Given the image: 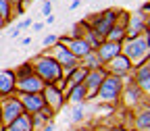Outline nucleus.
<instances>
[{"mask_svg":"<svg viewBox=\"0 0 150 131\" xmlns=\"http://www.w3.org/2000/svg\"><path fill=\"white\" fill-rule=\"evenodd\" d=\"M86 98H88V92H86L83 83H79V85H75V87L69 89V100H71L73 104H83Z\"/></svg>","mask_w":150,"mask_h":131,"instance_id":"nucleus-17","label":"nucleus"},{"mask_svg":"<svg viewBox=\"0 0 150 131\" xmlns=\"http://www.w3.org/2000/svg\"><path fill=\"white\" fill-rule=\"evenodd\" d=\"M54 61L61 65V69L63 71H73L75 67H79L77 65V58H75V56L65 48V46H56V50H54Z\"/></svg>","mask_w":150,"mask_h":131,"instance_id":"nucleus-9","label":"nucleus"},{"mask_svg":"<svg viewBox=\"0 0 150 131\" xmlns=\"http://www.w3.org/2000/svg\"><path fill=\"white\" fill-rule=\"evenodd\" d=\"M42 131H54V127L52 125H46V127H42Z\"/></svg>","mask_w":150,"mask_h":131,"instance_id":"nucleus-25","label":"nucleus"},{"mask_svg":"<svg viewBox=\"0 0 150 131\" xmlns=\"http://www.w3.org/2000/svg\"><path fill=\"white\" fill-rule=\"evenodd\" d=\"M15 71H0V96H6V94L15 92Z\"/></svg>","mask_w":150,"mask_h":131,"instance_id":"nucleus-14","label":"nucleus"},{"mask_svg":"<svg viewBox=\"0 0 150 131\" xmlns=\"http://www.w3.org/2000/svg\"><path fill=\"white\" fill-rule=\"evenodd\" d=\"M123 92V81L121 77H115V75H106V77L102 79L100 87H98V98L102 102H115Z\"/></svg>","mask_w":150,"mask_h":131,"instance_id":"nucleus-2","label":"nucleus"},{"mask_svg":"<svg viewBox=\"0 0 150 131\" xmlns=\"http://www.w3.org/2000/svg\"><path fill=\"white\" fill-rule=\"evenodd\" d=\"M42 96H44L46 106H50L52 110H61V106H63V102H65L63 92H61V89H56V85H44Z\"/></svg>","mask_w":150,"mask_h":131,"instance_id":"nucleus-10","label":"nucleus"},{"mask_svg":"<svg viewBox=\"0 0 150 131\" xmlns=\"http://www.w3.org/2000/svg\"><path fill=\"white\" fill-rule=\"evenodd\" d=\"M136 125H138V131H148V129H150V112H148V110L138 112Z\"/></svg>","mask_w":150,"mask_h":131,"instance_id":"nucleus-19","label":"nucleus"},{"mask_svg":"<svg viewBox=\"0 0 150 131\" xmlns=\"http://www.w3.org/2000/svg\"><path fill=\"white\" fill-rule=\"evenodd\" d=\"M79 67H83V69H100V61H98V56H96V52H88L86 56H83V65H79Z\"/></svg>","mask_w":150,"mask_h":131,"instance_id":"nucleus-20","label":"nucleus"},{"mask_svg":"<svg viewBox=\"0 0 150 131\" xmlns=\"http://www.w3.org/2000/svg\"><path fill=\"white\" fill-rule=\"evenodd\" d=\"M106 69L110 71V75H115V77H123V75L131 69V61L123 54H117L115 58H110L106 63Z\"/></svg>","mask_w":150,"mask_h":131,"instance_id":"nucleus-11","label":"nucleus"},{"mask_svg":"<svg viewBox=\"0 0 150 131\" xmlns=\"http://www.w3.org/2000/svg\"><path fill=\"white\" fill-rule=\"evenodd\" d=\"M65 48L75 56V58H83L88 52H92V46L83 40V37H73V40H65Z\"/></svg>","mask_w":150,"mask_h":131,"instance_id":"nucleus-12","label":"nucleus"},{"mask_svg":"<svg viewBox=\"0 0 150 131\" xmlns=\"http://www.w3.org/2000/svg\"><path fill=\"white\" fill-rule=\"evenodd\" d=\"M136 85H138L144 94H148V85H150V67H148L146 61H144L142 67H138V73H136Z\"/></svg>","mask_w":150,"mask_h":131,"instance_id":"nucleus-15","label":"nucleus"},{"mask_svg":"<svg viewBox=\"0 0 150 131\" xmlns=\"http://www.w3.org/2000/svg\"><path fill=\"white\" fill-rule=\"evenodd\" d=\"M112 21H115V13L112 11H108V13H102V17L98 19L96 23H94V27H90L96 35H100V37H104L108 31H110V27H112Z\"/></svg>","mask_w":150,"mask_h":131,"instance_id":"nucleus-13","label":"nucleus"},{"mask_svg":"<svg viewBox=\"0 0 150 131\" xmlns=\"http://www.w3.org/2000/svg\"><path fill=\"white\" fill-rule=\"evenodd\" d=\"M15 87H19V92L21 94H40L44 89V81L38 77L35 73L27 75V77H21L15 81Z\"/></svg>","mask_w":150,"mask_h":131,"instance_id":"nucleus-6","label":"nucleus"},{"mask_svg":"<svg viewBox=\"0 0 150 131\" xmlns=\"http://www.w3.org/2000/svg\"><path fill=\"white\" fill-rule=\"evenodd\" d=\"M2 21H4V19H2V17H0V25H2Z\"/></svg>","mask_w":150,"mask_h":131,"instance_id":"nucleus-27","label":"nucleus"},{"mask_svg":"<svg viewBox=\"0 0 150 131\" xmlns=\"http://www.w3.org/2000/svg\"><path fill=\"white\" fill-rule=\"evenodd\" d=\"M31 67H33V73L44 81V85H54L56 81H61L63 69L52 56H42V58H38Z\"/></svg>","mask_w":150,"mask_h":131,"instance_id":"nucleus-1","label":"nucleus"},{"mask_svg":"<svg viewBox=\"0 0 150 131\" xmlns=\"http://www.w3.org/2000/svg\"><path fill=\"white\" fill-rule=\"evenodd\" d=\"M19 115H23V106L17 98H8L6 102H2V108H0V119H2L6 125L13 123Z\"/></svg>","mask_w":150,"mask_h":131,"instance_id":"nucleus-7","label":"nucleus"},{"mask_svg":"<svg viewBox=\"0 0 150 131\" xmlns=\"http://www.w3.org/2000/svg\"><path fill=\"white\" fill-rule=\"evenodd\" d=\"M106 77V71L104 69H90L86 73V79H83V87L88 92V98H94L96 96V92L102 83V79Z\"/></svg>","mask_w":150,"mask_h":131,"instance_id":"nucleus-4","label":"nucleus"},{"mask_svg":"<svg viewBox=\"0 0 150 131\" xmlns=\"http://www.w3.org/2000/svg\"><path fill=\"white\" fill-rule=\"evenodd\" d=\"M50 8H52V6H50V2H44V8H42V13H44V15H50Z\"/></svg>","mask_w":150,"mask_h":131,"instance_id":"nucleus-24","label":"nucleus"},{"mask_svg":"<svg viewBox=\"0 0 150 131\" xmlns=\"http://www.w3.org/2000/svg\"><path fill=\"white\" fill-rule=\"evenodd\" d=\"M0 17H2V19H11V13H8V2H6V0H0Z\"/></svg>","mask_w":150,"mask_h":131,"instance_id":"nucleus-22","label":"nucleus"},{"mask_svg":"<svg viewBox=\"0 0 150 131\" xmlns=\"http://www.w3.org/2000/svg\"><path fill=\"white\" fill-rule=\"evenodd\" d=\"M86 73H88V69H83V67H75V69L71 71V77H69V89L75 87V85H79V83H83Z\"/></svg>","mask_w":150,"mask_h":131,"instance_id":"nucleus-18","label":"nucleus"},{"mask_svg":"<svg viewBox=\"0 0 150 131\" xmlns=\"http://www.w3.org/2000/svg\"><path fill=\"white\" fill-rule=\"evenodd\" d=\"M83 119V104H75L73 108V121H81Z\"/></svg>","mask_w":150,"mask_h":131,"instance_id":"nucleus-21","label":"nucleus"},{"mask_svg":"<svg viewBox=\"0 0 150 131\" xmlns=\"http://www.w3.org/2000/svg\"><path fill=\"white\" fill-rule=\"evenodd\" d=\"M102 131H123L121 127H115V129H102Z\"/></svg>","mask_w":150,"mask_h":131,"instance_id":"nucleus-26","label":"nucleus"},{"mask_svg":"<svg viewBox=\"0 0 150 131\" xmlns=\"http://www.w3.org/2000/svg\"><path fill=\"white\" fill-rule=\"evenodd\" d=\"M123 56H127L129 61H136L140 63L142 58L148 56V35L144 37H131V40L125 42V48H123Z\"/></svg>","mask_w":150,"mask_h":131,"instance_id":"nucleus-3","label":"nucleus"},{"mask_svg":"<svg viewBox=\"0 0 150 131\" xmlns=\"http://www.w3.org/2000/svg\"><path fill=\"white\" fill-rule=\"evenodd\" d=\"M19 102L23 106V112H27V115H33V112L42 110L46 106L42 92L40 94H19Z\"/></svg>","mask_w":150,"mask_h":131,"instance_id":"nucleus-5","label":"nucleus"},{"mask_svg":"<svg viewBox=\"0 0 150 131\" xmlns=\"http://www.w3.org/2000/svg\"><path fill=\"white\" fill-rule=\"evenodd\" d=\"M56 42V35H48L46 40H44V46H50V44H54Z\"/></svg>","mask_w":150,"mask_h":131,"instance_id":"nucleus-23","label":"nucleus"},{"mask_svg":"<svg viewBox=\"0 0 150 131\" xmlns=\"http://www.w3.org/2000/svg\"><path fill=\"white\" fill-rule=\"evenodd\" d=\"M117 54H121V44L119 42H108L106 40L96 48V56H98L100 65H106L110 58H115Z\"/></svg>","mask_w":150,"mask_h":131,"instance_id":"nucleus-8","label":"nucleus"},{"mask_svg":"<svg viewBox=\"0 0 150 131\" xmlns=\"http://www.w3.org/2000/svg\"><path fill=\"white\" fill-rule=\"evenodd\" d=\"M6 131H33V127H31V117L27 115V112L19 115L13 123H8Z\"/></svg>","mask_w":150,"mask_h":131,"instance_id":"nucleus-16","label":"nucleus"}]
</instances>
